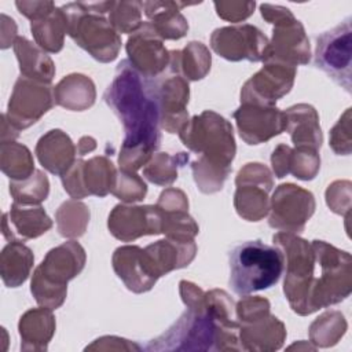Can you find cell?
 <instances>
[{"mask_svg": "<svg viewBox=\"0 0 352 352\" xmlns=\"http://www.w3.org/2000/svg\"><path fill=\"white\" fill-rule=\"evenodd\" d=\"M315 257L322 268L320 278L314 280L311 290V312L322 307L337 304L351 293V256L323 241L312 243Z\"/></svg>", "mask_w": 352, "mask_h": 352, "instance_id": "obj_7", "label": "cell"}, {"mask_svg": "<svg viewBox=\"0 0 352 352\" xmlns=\"http://www.w3.org/2000/svg\"><path fill=\"white\" fill-rule=\"evenodd\" d=\"M268 40L260 29L253 25H236L219 28L212 33L210 45L220 56L236 62L265 60L268 52Z\"/></svg>", "mask_w": 352, "mask_h": 352, "instance_id": "obj_11", "label": "cell"}, {"mask_svg": "<svg viewBox=\"0 0 352 352\" xmlns=\"http://www.w3.org/2000/svg\"><path fill=\"white\" fill-rule=\"evenodd\" d=\"M114 1L69 3L62 7L67 19V34L96 60L117 58L121 38L103 14L111 11Z\"/></svg>", "mask_w": 352, "mask_h": 352, "instance_id": "obj_4", "label": "cell"}, {"mask_svg": "<svg viewBox=\"0 0 352 352\" xmlns=\"http://www.w3.org/2000/svg\"><path fill=\"white\" fill-rule=\"evenodd\" d=\"M22 182L21 184H16L15 182L10 183V192L12 194L16 204L21 205H37L43 202L50 191V184L47 176L36 170V176H30Z\"/></svg>", "mask_w": 352, "mask_h": 352, "instance_id": "obj_34", "label": "cell"}, {"mask_svg": "<svg viewBox=\"0 0 352 352\" xmlns=\"http://www.w3.org/2000/svg\"><path fill=\"white\" fill-rule=\"evenodd\" d=\"M117 173L113 164L104 157H95L84 162L82 180L88 195L104 197L114 187Z\"/></svg>", "mask_w": 352, "mask_h": 352, "instance_id": "obj_31", "label": "cell"}, {"mask_svg": "<svg viewBox=\"0 0 352 352\" xmlns=\"http://www.w3.org/2000/svg\"><path fill=\"white\" fill-rule=\"evenodd\" d=\"M292 148L285 144H279L271 157L272 169L276 175V177H285L289 173V160H290Z\"/></svg>", "mask_w": 352, "mask_h": 352, "instance_id": "obj_40", "label": "cell"}, {"mask_svg": "<svg viewBox=\"0 0 352 352\" xmlns=\"http://www.w3.org/2000/svg\"><path fill=\"white\" fill-rule=\"evenodd\" d=\"M315 210L314 195L292 183L280 184L271 199L270 226L282 232H301Z\"/></svg>", "mask_w": 352, "mask_h": 352, "instance_id": "obj_12", "label": "cell"}, {"mask_svg": "<svg viewBox=\"0 0 352 352\" xmlns=\"http://www.w3.org/2000/svg\"><path fill=\"white\" fill-rule=\"evenodd\" d=\"M352 16L316 37L315 66L352 92Z\"/></svg>", "mask_w": 352, "mask_h": 352, "instance_id": "obj_9", "label": "cell"}, {"mask_svg": "<svg viewBox=\"0 0 352 352\" xmlns=\"http://www.w3.org/2000/svg\"><path fill=\"white\" fill-rule=\"evenodd\" d=\"M140 1H120L114 3L110 11V23L121 33H135L142 26Z\"/></svg>", "mask_w": 352, "mask_h": 352, "instance_id": "obj_36", "label": "cell"}, {"mask_svg": "<svg viewBox=\"0 0 352 352\" xmlns=\"http://www.w3.org/2000/svg\"><path fill=\"white\" fill-rule=\"evenodd\" d=\"M103 98L124 125L120 168L135 172L148 161L161 142L157 82L138 72L129 60H122Z\"/></svg>", "mask_w": 352, "mask_h": 352, "instance_id": "obj_1", "label": "cell"}, {"mask_svg": "<svg viewBox=\"0 0 352 352\" xmlns=\"http://www.w3.org/2000/svg\"><path fill=\"white\" fill-rule=\"evenodd\" d=\"M188 4L173 3V1H144L142 7L157 34L161 38L175 40L182 38L187 30L188 23L186 18L179 12L180 8Z\"/></svg>", "mask_w": 352, "mask_h": 352, "instance_id": "obj_23", "label": "cell"}, {"mask_svg": "<svg viewBox=\"0 0 352 352\" xmlns=\"http://www.w3.org/2000/svg\"><path fill=\"white\" fill-rule=\"evenodd\" d=\"M19 60V69L23 77L50 84L54 76V63L48 55L41 52L25 37H16L12 43Z\"/></svg>", "mask_w": 352, "mask_h": 352, "instance_id": "obj_25", "label": "cell"}, {"mask_svg": "<svg viewBox=\"0 0 352 352\" xmlns=\"http://www.w3.org/2000/svg\"><path fill=\"white\" fill-rule=\"evenodd\" d=\"M54 89L47 82L21 76L14 87L6 117L15 129H25L34 124L54 104Z\"/></svg>", "mask_w": 352, "mask_h": 352, "instance_id": "obj_10", "label": "cell"}, {"mask_svg": "<svg viewBox=\"0 0 352 352\" xmlns=\"http://www.w3.org/2000/svg\"><path fill=\"white\" fill-rule=\"evenodd\" d=\"M256 3L248 1V3H214L217 15L223 19L231 21V22H239L242 19H246L249 15H252L254 10Z\"/></svg>", "mask_w": 352, "mask_h": 352, "instance_id": "obj_38", "label": "cell"}, {"mask_svg": "<svg viewBox=\"0 0 352 352\" xmlns=\"http://www.w3.org/2000/svg\"><path fill=\"white\" fill-rule=\"evenodd\" d=\"M157 158L162 166H160V164L153 158L148 166H146L143 172H144V176L151 183H155L160 186L170 184L177 177L176 165L188 161V155H186L184 153H179L177 157H170L166 153H160Z\"/></svg>", "mask_w": 352, "mask_h": 352, "instance_id": "obj_35", "label": "cell"}, {"mask_svg": "<svg viewBox=\"0 0 352 352\" xmlns=\"http://www.w3.org/2000/svg\"><path fill=\"white\" fill-rule=\"evenodd\" d=\"M170 69L188 80H201L210 69V54L202 43L192 41L182 52H170Z\"/></svg>", "mask_w": 352, "mask_h": 352, "instance_id": "obj_29", "label": "cell"}, {"mask_svg": "<svg viewBox=\"0 0 352 352\" xmlns=\"http://www.w3.org/2000/svg\"><path fill=\"white\" fill-rule=\"evenodd\" d=\"M230 286L238 296L274 286L285 267L283 250L260 239L246 241L230 252Z\"/></svg>", "mask_w": 352, "mask_h": 352, "instance_id": "obj_3", "label": "cell"}, {"mask_svg": "<svg viewBox=\"0 0 352 352\" xmlns=\"http://www.w3.org/2000/svg\"><path fill=\"white\" fill-rule=\"evenodd\" d=\"M165 213L158 205L125 206L117 205L109 216L110 232L124 242L142 235L164 232Z\"/></svg>", "mask_w": 352, "mask_h": 352, "instance_id": "obj_14", "label": "cell"}, {"mask_svg": "<svg viewBox=\"0 0 352 352\" xmlns=\"http://www.w3.org/2000/svg\"><path fill=\"white\" fill-rule=\"evenodd\" d=\"M241 138L248 144H260L286 129V114L274 106L242 103L234 113Z\"/></svg>", "mask_w": 352, "mask_h": 352, "instance_id": "obj_15", "label": "cell"}, {"mask_svg": "<svg viewBox=\"0 0 352 352\" xmlns=\"http://www.w3.org/2000/svg\"><path fill=\"white\" fill-rule=\"evenodd\" d=\"M15 4L19 12L32 19V22L50 15L55 10L52 1H16Z\"/></svg>", "mask_w": 352, "mask_h": 352, "instance_id": "obj_39", "label": "cell"}, {"mask_svg": "<svg viewBox=\"0 0 352 352\" xmlns=\"http://www.w3.org/2000/svg\"><path fill=\"white\" fill-rule=\"evenodd\" d=\"M179 135L184 146L201 154V158L191 165L198 188L202 190L210 172L209 192L221 190L235 155V140L230 122L221 116L205 110L190 122L187 121Z\"/></svg>", "mask_w": 352, "mask_h": 352, "instance_id": "obj_2", "label": "cell"}, {"mask_svg": "<svg viewBox=\"0 0 352 352\" xmlns=\"http://www.w3.org/2000/svg\"><path fill=\"white\" fill-rule=\"evenodd\" d=\"M143 250L150 275L158 279L172 270L188 265L195 256L197 246L194 241L168 238L148 245Z\"/></svg>", "mask_w": 352, "mask_h": 352, "instance_id": "obj_19", "label": "cell"}, {"mask_svg": "<svg viewBox=\"0 0 352 352\" xmlns=\"http://www.w3.org/2000/svg\"><path fill=\"white\" fill-rule=\"evenodd\" d=\"M111 192L125 202H133L143 199L147 192V187L133 172L121 170L116 177Z\"/></svg>", "mask_w": 352, "mask_h": 352, "instance_id": "obj_37", "label": "cell"}, {"mask_svg": "<svg viewBox=\"0 0 352 352\" xmlns=\"http://www.w3.org/2000/svg\"><path fill=\"white\" fill-rule=\"evenodd\" d=\"M126 52L131 65L148 78L161 73L170 59L151 22H143L132 37H129Z\"/></svg>", "mask_w": 352, "mask_h": 352, "instance_id": "obj_17", "label": "cell"}, {"mask_svg": "<svg viewBox=\"0 0 352 352\" xmlns=\"http://www.w3.org/2000/svg\"><path fill=\"white\" fill-rule=\"evenodd\" d=\"M36 154L48 172L62 176L74 164L76 148L66 133L60 129H52L40 138Z\"/></svg>", "mask_w": 352, "mask_h": 352, "instance_id": "obj_21", "label": "cell"}, {"mask_svg": "<svg viewBox=\"0 0 352 352\" xmlns=\"http://www.w3.org/2000/svg\"><path fill=\"white\" fill-rule=\"evenodd\" d=\"M33 253L19 241H12L1 252V278L6 286L18 287L22 285L33 265Z\"/></svg>", "mask_w": 352, "mask_h": 352, "instance_id": "obj_26", "label": "cell"}, {"mask_svg": "<svg viewBox=\"0 0 352 352\" xmlns=\"http://www.w3.org/2000/svg\"><path fill=\"white\" fill-rule=\"evenodd\" d=\"M285 336L283 323L270 314L257 320L242 323L241 329V340L245 342L242 348L249 351L254 349L256 342H264V340L268 344L267 349H278L280 348Z\"/></svg>", "mask_w": 352, "mask_h": 352, "instance_id": "obj_27", "label": "cell"}, {"mask_svg": "<svg viewBox=\"0 0 352 352\" xmlns=\"http://www.w3.org/2000/svg\"><path fill=\"white\" fill-rule=\"evenodd\" d=\"M261 15L270 23H274L272 41L268 44V52L264 62H278L296 67L309 62V41L304 28L289 8L280 6L261 4Z\"/></svg>", "mask_w": 352, "mask_h": 352, "instance_id": "obj_8", "label": "cell"}, {"mask_svg": "<svg viewBox=\"0 0 352 352\" xmlns=\"http://www.w3.org/2000/svg\"><path fill=\"white\" fill-rule=\"evenodd\" d=\"M33 160L28 147L15 142L1 143V169L14 180H25L34 172Z\"/></svg>", "mask_w": 352, "mask_h": 352, "instance_id": "obj_33", "label": "cell"}, {"mask_svg": "<svg viewBox=\"0 0 352 352\" xmlns=\"http://www.w3.org/2000/svg\"><path fill=\"white\" fill-rule=\"evenodd\" d=\"M113 267L118 278L135 293L147 292L155 280L147 274L143 260V249L139 246H122L114 252Z\"/></svg>", "mask_w": 352, "mask_h": 352, "instance_id": "obj_22", "label": "cell"}, {"mask_svg": "<svg viewBox=\"0 0 352 352\" xmlns=\"http://www.w3.org/2000/svg\"><path fill=\"white\" fill-rule=\"evenodd\" d=\"M157 91L162 128L169 133H179L188 121L186 104L190 89L187 81L180 76H173L157 82Z\"/></svg>", "mask_w": 352, "mask_h": 352, "instance_id": "obj_18", "label": "cell"}, {"mask_svg": "<svg viewBox=\"0 0 352 352\" xmlns=\"http://www.w3.org/2000/svg\"><path fill=\"white\" fill-rule=\"evenodd\" d=\"M52 227V220L41 206L25 209L14 202L11 210L3 216V235L10 242L36 238Z\"/></svg>", "mask_w": 352, "mask_h": 352, "instance_id": "obj_20", "label": "cell"}, {"mask_svg": "<svg viewBox=\"0 0 352 352\" xmlns=\"http://www.w3.org/2000/svg\"><path fill=\"white\" fill-rule=\"evenodd\" d=\"M286 129L290 132L296 147L318 150L322 146V132L318 114L309 104H296L286 111Z\"/></svg>", "mask_w": 352, "mask_h": 352, "instance_id": "obj_24", "label": "cell"}, {"mask_svg": "<svg viewBox=\"0 0 352 352\" xmlns=\"http://www.w3.org/2000/svg\"><path fill=\"white\" fill-rule=\"evenodd\" d=\"M85 252L77 242H66L51 249L36 268L30 290L36 301L48 309H56L66 297V285L81 272Z\"/></svg>", "mask_w": 352, "mask_h": 352, "instance_id": "obj_5", "label": "cell"}, {"mask_svg": "<svg viewBox=\"0 0 352 352\" xmlns=\"http://www.w3.org/2000/svg\"><path fill=\"white\" fill-rule=\"evenodd\" d=\"M246 172L254 180V184L249 180L238 179L235 192V208L241 217L249 221H258L268 212L267 192L272 188V179L270 170L263 164H246Z\"/></svg>", "mask_w": 352, "mask_h": 352, "instance_id": "obj_16", "label": "cell"}, {"mask_svg": "<svg viewBox=\"0 0 352 352\" xmlns=\"http://www.w3.org/2000/svg\"><path fill=\"white\" fill-rule=\"evenodd\" d=\"M296 67L265 62V66L245 82L241 91L242 103H253L260 106H274L275 102L286 95L294 81Z\"/></svg>", "mask_w": 352, "mask_h": 352, "instance_id": "obj_13", "label": "cell"}, {"mask_svg": "<svg viewBox=\"0 0 352 352\" xmlns=\"http://www.w3.org/2000/svg\"><path fill=\"white\" fill-rule=\"evenodd\" d=\"M55 330L54 316L47 309L28 311L19 322V334L23 338V346L28 342L34 344V348L45 349L47 342L51 340Z\"/></svg>", "mask_w": 352, "mask_h": 352, "instance_id": "obj_30", "label": "cell"}, {"mask_svg": "<svg viewBox=\"0 0 352 352\" xmlns=\"http://www.w3.org/2000/svg\"><path fill=\"white\" fill-rule=\"evenodd\" d=\"M272 241L283 248V254L287 257L283 290L293 311L300 315L312 314L309 307V294L315 279L312 276L315 264L312 245L287 232L274 235Z\"/></svg>", "mask_w": 352, "mask_h": 352, "instance_id": "obj_6", "label": "cell"}, {"mask_svg": "<svg viewBox=\"0 0 352 352\" xmlns=\"http://www.w3.org/2000/svg\"><path fill=\"white\" fill-rule=\"evenodd\" d=\"M32 34L37 45L48 52H59L63 47V34L67 33V19L62 8H55L50 15L32 22Z\"/></svg>", "mask_w": 352, "mask_h": 352, "instance_id": "obj_28", "label": "cell"}, {"mask_svg": "<svg viewBox=\"0 0 352 352\" xmlns=\"http://www.w3.org/2000/svg\"><path fill=\"white\" fill-rule=\"evenodd\" d=\"M54 98L56 103L62 107L70 110H85L91 107L95 102V87L91 78L85 76L78 89H73V84L70 77H65L59 81V84L54 88Z\"/></svg>", "mask_w": 352, "mask_h": 352, "instance_id": "obj_32", "label": "cell"}]
</instances>
